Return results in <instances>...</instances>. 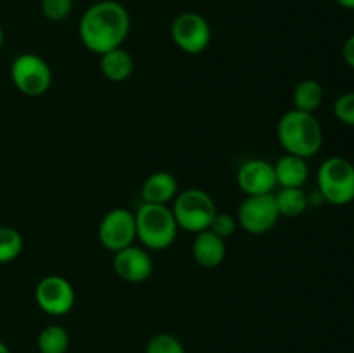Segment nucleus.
Instances as JSON below:
<instances>
[{
  "mask_svg": "<svg viewBox=\"0 0 354 353\" xmlns=\"http://www.w3.org/2000/svg\"><path fill=\"white\" fill-rule=\"evenodd\" d=\"M80 40L93 54H106L121 47L130 33V14L116 0H99L83 12L78 26Z\"/></svg>",
  "mask_w": 354,
  "mask_h": 353,
  "instance_id": "nucleus-1",
  "label": "nucleus"
},
{
  "mask_svg": "<svg viewBox=\"0 0 354 353\" xmlns=\"http://www.w3.org/2000/svg\"><path fill=\"white\" fill-rule=\"evenodd\" d=\"M279 142L287 154L299 158H313L324 145V130L313 113L290 109L283 114L277 125Z\"/></svg>",
  "mask_w": 354,
  "mask_h": 353,
  "instance_id": "nucleus-2",
  "label": "nucleus"
},
{
  "mask_svg": "<svg viewBox=\"0 0 354 353\" xmlns=\"http://www.w3.org/2000/svg\"><path fill=\"white\" fill-rule=\"evenodd\" d=\"M137 239L149 251H162L175 242L178 234L173 211L168 204H152L142 201L135 211Z\"/></svg>",
  "mask_w": 354,
  "mask_h": 353,
  "instance_id": "nucleus-3",
  "label": "nucleus"
},
{
  "mask_svg": "<svg viewBox=\"0 0 354 353\" xmlns=\"http://www.w3.org/2000/svg\"><path fill=\"white\" fill-rule=\"evenodd\" d=\"M318 192L325 203L346 206L354 201V165L341 156L327 158L317 173Z\"/></svg>",
  "mask_w": 354,
  "mask_h": 353,
  "instance_id": "nucleus-4",
  "label": "nucleus"
},
{
  "mask_svg": "<svg viewBox=\"0 0 354 353\" xmlns=\"http://www.w3.org/2000/svg\"><path fill=\"white\" fill-rule=\"evenodd\" d=\"M173 217L178 228L197 234L209 228L211 220L216 215V204L211 194L204 189H185L173 199Z\"/></svg>",
  "mask_w": 354,
  "mask_h": 353,
  "instance_id": "nucleus-5",
  "label": "nucleus"
},
{
  "mask_svg": "<svg viewBox=\"0 0 354 353\" xmlns=\"http://www.w3.org/2000/svg\"><path fill=\"white\" fill-rule=\"evenodd\" d=\"M10 80L24 96L40 97L50 89L52 69L40 55L24 52L10 64Z\"/></svg>",
  "mask_w": 354,
  "mask_h": 353,
  "instance_id": "nucleus-6",
  "label": "nucleus"
},
{
  "mask_svg": "<svg viewBox=\"0 0 354 353\" xmlns=\"http://www.w3.org/2000/svg\"><path fill=\"white\" fill-rule=\"evenodd\" d=\"M279 220L280 211L277 206L275 192L245 196V199L239 206V225L252 235L266 234L279 224Z\"/></svg>",
  "mask_w": 354,
  "mask_h": 353,
  "instance_id": "nucleus-7",
  "label": "nucleus"
},
{
  "mask_svg": "<svg viewBox=\"0 0 354 353\" xmlns=\"http://www.w3.org/2000/svg\"><path fill=\"white\" fill-rule=\"evenodd\" d=\"M173 44L187 54H201L211 44V26L206 17L194 10L178 14L171 23Z\"/></svg>",
  "mask_w": 354,
  "mask_h": 353,
  "instance_id": "nucleus-8",
  "label": "nucleus"
},
{
  "mask_svg": "<svg viewBox=\"0 0 354 353\" xmlns=\"http://www.w3.org/2000/svg\"><path fill=\"white\" fill-rule=\"evenodd\" d=\"M35 301L38 308L52 317H61L69 314L75 307L76 293L73 284L66 277L50 273L45 275L35 289Z\"/></svg>",
  "mask_w": 354,
  "mask_h": 353,
  "instance_id": "nucleus-9",
  "label": "nucleus"
},
{
  "mask_svg": "<svg viewBox=\"0 0 354 353\" xmlns=\"http://www.w3.org/2000/svg\"><path fill=\"white\" fill-rule=\"evenodd\" d=\"M137 239L135 213L127 208H114L107 211L99 225V241L104 249L116 253L131 246Z\"/></svg>",
  "mask_w": 354,
  "mask_h": 353,
  "instance_id": "nucleus-10",
  "label": "nucleus"
},
{
  "mask_svg": "<svg viewBox=\"0 0 354 353\" xmlns=\"http://www.w3.org/2000/svg\"><path fill=\"white\" fill-rule=\"evenodd\" d=\"M113 269L124 282L140 284L152 275L154 263L149 255V249L131 244L114 253Z\"/></svg>",
  "mask_w": 354,
  "mask_h": 353,
  "instance_id": "nucleus-11",
  "label": "nucleus"
},
{
  "mask_svg": "<svg viewBox=\"0 0 354 353\" xmlns=\"http://www.w3.org/2000/svg\"><path fill=\"white\" fill-rule=\"evenodd\" d=\"M237 183L245 196L272 194L277 187V176L273 163L261 158L248 159L237 172Z\"/></svg>",
  "mask_w": 354,
  "mask_h": 353,
  "instance_id": "nucleus-12",
  "label": "nucleus"
},
{
  "mask_svg": "<svg viewBox=\"0 0 354 353\" xmlns=\"http://www.w3.org/2000/svg\"><path fill=\"white\" fill-rule=\"evenodd\" d=\"M192 256L204 269H216L225 262V256H227L225 239H221L209 228L197 232L192 242Z\"/></svg>",
  "mask_w": 354,
  "mask_h": 353,
  "instance_id": "nucleus-13",
  "label": "nucleus"
},
{
  "mask_svg": "<svg viewBox=\"0 0 354 353\" xmlns=\"http://www.w3.org/2000/svg\"><path fill=\"white\" fill-rule=\"evenodd\" d=\"M178 194V180L169 172H154L142 183V201L152 204H168Z\"/></svg>",
  "mask_w": 354,
  "mask_h": 353,
  "instance_id": "nucleus-14",
  "label": "nucleus"
},
{
  "mask_svg": "<svg viewBox=\"0 0 354 353\" xmlns=\"http://www.w3.org/2000/svg\"><path fill=\"white\" fill-rule=\"evenodd\" d=\"M277 176V185L280 187H303L310 176V166L306 159L294 154H283L273 163Z\"/></svg>",
  "mask_w": 354,
  "mask_h": 353,
  "instance_id": "nucleus-15",
  "label": "nucleus"
},
{
  "mask_svg": "<svg viewBox=\"0 0 354 353\" xmlns=\"http://www.w3.org/2000/svg\"><path fill=\"white\" fill-rule=\"evenodd\" d=\"M133 55L128 51H124L123 47H118L114 51H109L100 55V71H102L104 78H107L109 82H127L131 76V73H133Z\"/></svg>",
  "mask_w": 354,
  "mask_h": 353,
  "instance_id": "nucleus-16",
  "label": "nucleus"
},
{
  "mask_svg": "<svg viewBox=\"0 0 354 353\" xmlns=\"http://www.w3.org/2000/svg\"><path fill=\"white\" fill-rule=\"evenodd\" d=\"M294 109L304 111V113H313L324 102V87L320 82L313 78H306L299 82L292 93Z\"/></svg>",
  "mask_w": 354,
  "mask_h": 353,
  "instance_id": "nucleus-17",
  "label": "nucleus"
},
{
  "mask_svg": "<svg viewBox=\"0 0 354 353\" xmlns=\"http://www.w3.org/2000/svg\"><path fill=\"white\" fill-rule=\"evenodd\" d=\"M277 206H279L280 217H299L310 206L308 194L303 187H282L275 194Z\"/></svg>",
  "mask_w": 354,
  "mask_h": 353,
  "instance_id": "nucleus-18",
  "label": "nucleus"
},
{
  "mask_svg": "<svg viewBox=\"0 0 354 353\" xmlns=\"http://www.w3.org/2000/svg\"><path fill=\"white\" fill-rule=\"evenodd\" d=\"M38 353H68L69 332L59 324H48L40 331L37 339Z\"/></svg>",
  "mask_w": 354,
  "mask_h": 353,
  "instance_id": "nucleus-19",
  "label": "nucleus"
},
{
  "mask_svg": "<svg viewBox=\"0 0 354 353\" xmlns=\"http://www.w3.org/2000/svg\"><path fill=\"white\" fill-rule=\"evenodd\" d=\"M23 235L12 227H0V263H10L23 251Z\"/></svg>",
  "mask_w": 354,
  "mask_h": 353,
  "instance_id": "nucleus-20",
  "label": "nucleus"
},
{
  "mask_svg": "<svg viewBox=\"0 0 354 353\" xmlns=\"http://www.w3.org/2000/svg\"><path fill=\"white\" fill-rule=\"evenodd\" d=\"M145 353H187L185 346L182 345L176 336L168 334V332H161L149 339L147 346H145Z\"/></svg>",
  "mask_w": 354,
  "mask_h": 353,
  "instance_id": "nucleus-21",
  "label": "nucleus"
},
{
  "mask_svg": "<svg viewBox=\"0 0 354 353\" xmlns=\"http://www.w3.org/2000/svg\"><path fill=\"white\" fill-rule=\"evenodd\" d=\"M41 14L48 21H64L66 17L71 16L73 12V0H41L40 2Z\"/></svg>",
  "mask_w": 354,
  "mask_h": 353,
  "instance_id": "nucleus-22",
  "label": "nucleus"
},
{
  "mask_svg": "<svg viewBox=\"0 0 354 353\" xmlns=\"http://www.w3.org/2000/svg\"><path fill=\"white\" fill-rule=\"evenodd\" d=\"M334 114L342 125L354 127V92L342 93L335 99Z\"/></svg>",
  "mask_w": 354,
  "mask_h": 353,
  "instance_id": "nucleus-23",
  "label": "nucleus"
},
{
  "mask_svg": "<svg viewBox=\"0 0 354 353\" xmlns=\"http://www.w3.org/2000/svg\"><path fill=\"white\" fill-rule=\"evenodd\" d=\"M235 228H237V218L232 217L227 211H216L214 218L211 220L209 230H213L214 234L220 235L221 239H227L230 235L235 234Z\"/></svg>",
  "mask_w": 354,
  "mask_h": 353,
  "instance_id": "nucleus-24",
  "label": "nucleus"
},
{
  "mask_svg": "<svg viewBox=\"0 0 354 353\" xmlns=\"http://www.w3.org/2000/svg\"><path fill=\"white\" fill-rule=\"evenodd\" d=\"M342 57H344L346 64L354 69V35L346 38L344 45H342Z\"/></svg>",
  "mask_w": 354,
  "mask_h": 353,
  "instance_id": "nucleus-25",
  "label": "nucleus"
},
{
  "mask_svg": "<svg viewBox=\"0 0 354 353\" xmlns=\"http://www.w3.org/2000/svg\"><path fill=\"white\" fill-rule=\"evenodd\" d=\"M335 2H337L341 7H344V9L354 10V0H335Z\"/></svg>",
  "mask_w": 354,
  "mask_h": 353,
  "instance_id": "nucleus-26",
  "label": "nucleus"
},
{
  "mask_svg": "<svg viewBox=\"0 0 354 353\" xmlns=\"http://www.w3.org/2000/svg\"><path fill=\"white\" fill-rule=\"evenodd\" d=\"M0 353H10L9 346H7L3 341H0Z\"/></svg>",
  "mask_w": 354,
  "mask_h": 353,
  "instance_id": "nucleus-27",
  "label": "nucleus"
},
{
  "mask_svg": "<svg viewBox=\"0 0 354 353\" xmlns=\"http://www.w3.org/2000/svg\"><path fill=\"white\" fill-rule=\"evenodd\" d=\"M2 45H3V30L2 26H0V48H2Z\"/></svg>",
  "mask_w": 354,
  "mask_h": 353,
  "instance_id": "nucleus-28",
  "label": "nucleus"
}]
</instances>
